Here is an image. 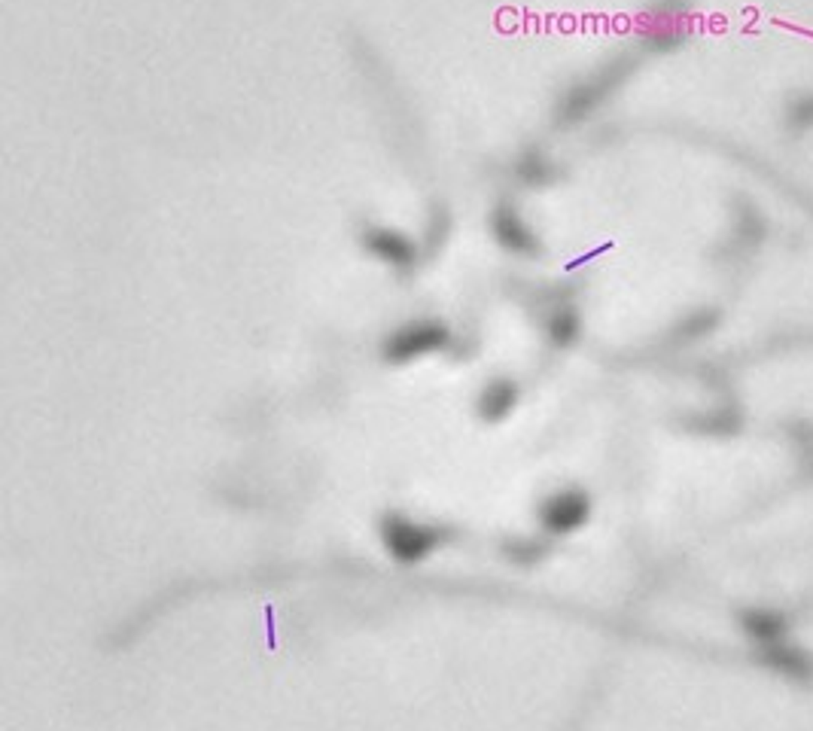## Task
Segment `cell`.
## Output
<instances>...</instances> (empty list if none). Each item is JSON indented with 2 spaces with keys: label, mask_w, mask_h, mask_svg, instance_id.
<instances>
[{
  "label": "cell",
  "mask_w": 813,
  "mask_h": 731,
  "mask_svg": "<svg viewBox=\"0 0 813 731\" xmlns=\"http://www.w3.org/2000/svg\"><path fill=\"white\" fill-rule=\"evenodd\" d=\"M445 338H448V333L433 323V320H418V323H408L405 329H399L396 336L387 338V360L393 363H408V360H418L423 357V353L436 351L445 345Z\"/></svg>",
  "instance_id": "cell-2"
},
{
  "label": "cell",
  "mask_w": 813,
  "mask_h": 731,
  "mask_svg": "<svg viewBox=\"0 0 813 731\" xmlns=\"http://www.w3.org/2000/svg\"><path fill=\"white\" fill-rule=\"evenodd\" d=\"M515 403H518L515 384L512 381H494V384L485 387L482 399H478V411H482V418H488V420H500L515 408Z\"/></svg>",
  "instance_id": "cell-6"
},
{
  "label": "cell",
  "mask_w": 813,
  "mask_h": 731,
  "mask_svg": "<svg viewBox=\"0 0 813 731\" xmlns=\"http://www.w3.org/2000/svg\"><path fill=\"white\" fill-rule=\"evenodd\" d=\"M436 543H439V533L423 528V524H415L399 515H390L384 521V545L403 564H415L420 558H427Z\"/></svg>",
  "instance_id": "cell-1"
},
{
  "label": "cell",
  "mask_w": 813,
  "mask_h": 731,
  "mask_svg": "<svg viewBox=\"0 0 813 731\" xmlns=\"http://www.w3.org/2000/svg\"><path fill=\"white\" fill-rule=\"evenodd\" d=\"M494 235L500 238L503 247L518 250V253H530V250H533V232H530V226L524 223V220H518V216H515L512 211H506V208H500V211L494 213Z\"/></svg>",
  "instance_id": "cell-5"
},
{
  "label": "cell",
  "mask_w": 813,
  "mask_h": 731,
  "mask_svg": "<svg viewBox=\"0 0 813 731\" xmlns=\"http://www.w3.org/2000/svg\"><path fill=\"white\" fill-rule=\"evenodd\" d=\"M542 548L540 545H533V543H515V545H509V555H515L518 561H536V555H540Z\"/></svg>",
  "instance_id": "cell-9"
},
{
  "label": "cell",
  "mask_w": 813,
  "mask_h": 731,
  "mask_svg": "<svg viewBox=\"0 0 813 731\" xmlns=\"http://www.w3.org/2000/svg\"><path fill=\"white\" fill-rule=\"evenodd\" d=\"M572 333H576V317H572L570 311L557 314L555 323H552V338L557 341V345H567V341L572 338Z\"/></svg>",
  "instance_id": "cell-7"
},
{
  "label": "cell",
  "mask_w": 813,
  "mask_h": 731,
  "mask_svg": "<svg viewBox=\"0 0 813 731\" xmlns=\"http://www.w3.org/2000/svg\"><path fill=\"white\" fill-rule=\"evenodd\" d=\"M588 515V503L579 490H564V494H555L552 500L542 506V521L548 530L555 533H567L572 528H579Z\"/></svg>",
  "instance_id": "cell-3"
},
{
  "label": "cell",
  "mask_w": 813,
  "mask_h": 731,
  "mask_svg": "<svg viewBox=\"0 0 813 731\" xmlns=\"http://www.w3.org/2000/svg\"><path fill=\"white\" fill-rule=\"evenodd\" d=\"M789 119L795 125H801V128H810L813 125V98H798L792 104V110H789Z\"/></svg>",
  "instance_id": "cell-8"
},
{
  "label": "cell",
  "mask_w": 813,
  "mask_h": 731,
  "mask_svg": "<svg viewBox=\"0 0 813 731\" xmlns=\"http://www.w3.org/2000/svg\"><path fill=\"white\" fill-rule=\"evenodd\" d=\"M365 247L393 268H408L411 262H415V247H411V241L399 232H393V228H372V232L365 235Z\"/></svg>",
  "instance_id": "cell-4"
}]
</instances>
